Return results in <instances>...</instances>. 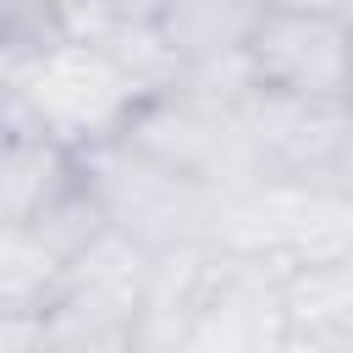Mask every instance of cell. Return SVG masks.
Listing matches in <instances>:
<instances>
[{"label":"cell","instance_id":"1","mask_svg":"<svg viewBox=\"0 0 353 353\" xmlns=\"http://www.w3.org/2000/svg\"><path fill=\"white\" fill-rule=\"evenodd\" d=\"M11 83H17L28 116L39 121V132L50 143H61L66 154H88V149L121 138L127 121L138 116V105L149 99L143 83L88 33H66L44 55L11 66Z\"/></svg>","mask_w":353,"mask_h":353},{"label":"cell","instance_id":"2","mask_svg":"<svg viewBox=\"0 0 353 353\" xmlns=\"http://www.w3.org/2000/svg\"><path fill=\"white\" fill-rule=\"evenodd\" d=\"M77 171H83L105 226L116 237L138 243L143 254L193 248L210 237V215H215L221 193L193 188L188 176H176L160 160H149L143 149H132L127 138H110V143L77 154Z\"/></svg>","mask_w":353,"mask_h":353},{"label":"cell","instance_id":"3","mask_svg":"<svg viewBox=\"0 0 353 353\" xmlns=\"http://www.w3.org/2000/svg\"><path fill=\"white\" fill-rule=\"evenodd\" d=\"M121 138L132 149H143L149 160H160L165 171L188 176L204 193H232V188L259 176L254 143H248V127H243V105H232V99L165 88V94L138 105V116L127 121Z\"/></svg>","mask_w":353,"mask_h":353},{"label":"cell","instance_id":"4","mask_svg":"<svg viewBox=\"0 0 353 353\" xmlns=\"http://www.w3.org/2000/svg\"><path fill=\"white\" fill-rule=\"evenodd\" d=\"M243 127L259 176L353 193V99H298L254 88L243 99Z\"/></svg>","mask_w":353,"mask_h":353},{"label":"cell","instance_id":"5","mask_svg":"<svg viewBox=\"0 0 353 353\" xmlns=\"http://www.w3.org/2000/svg\"><path fill=\"white\" fill-rule=\"evenodd\" d=\"M248 77L265 94L353 99V22L342 11H259Z\"/></svg>","mask_w":353,"mask_h":353},{"label":"cell","instance_id":"6","mask_svg":"<svg viewBox=\"0 0 353 353\" xmlns=\"http://www.w3.org/2000/svg\"><path fill=\"white\" fill-rule=\"evenodd\" d=\"M66 33H72V22H66L61 0H0V55L11 66L44 55Z\"/></svg>","mask_w":353,"mask_h":353},{"label":"cell","instance_id":"7","mask_svg":"<svg viewBox=\"0 0 353 353\" xmlns=\"http://www.w3.org/2000/svg\"><path fill=\"white\" fill-rule=\"evenodd\" d=\"M165 0H77L72 11V33H94L110 22H154Z\"/></svg>","mask_w":353,"mask_h":353},{"label":"cell","instance_id":"8","mask_svg":"<svg viewBox=\"0 0 353 353\" xmlns=\"http://www.w3.org/2000/svg\"><path fill=\"white\" fill-rule=\"evenodd\" d=\"M265 11H342V0H259Z\"/></svg>","mask_w":353,"mask_h":353},{"label":"cell","instance_id":"9","mask_svg":"<svg viewBox=\"0 0 353 353\" xmlns=\"http://www.w3.org/2000/svg\"><path fill=\"white\" fill-rule=\"evenodd\" d=\"M342 17H353V0H342Z\"/></svg>","mask_w":353,"mask_h":353},{"label":"cell","instance_id":"10","mask_svg":"<svg viewBox=\"0 0 353 353\" xmlns=\"http://www.w3.org/2000/svg\"><path fill=\"white\" fill-rule=\"evenodd\" d=\"M6 72H11V61H6V55H0V77H6Z\"/></svg>","mask_w":353,"mask_h":353},{"label":"cell","instance_id":"11","mask_svg":"<svg viewBox=\"0 0 353 353\" xmlns=\"http://www.w3.org/2000/svg\"><path fill=\"white\" fill-rule=\"evenodd\" d=\"M347 22H353V17H347Z\"/></svg>","mask_w":353,"mask_h":353}]
</instances>
